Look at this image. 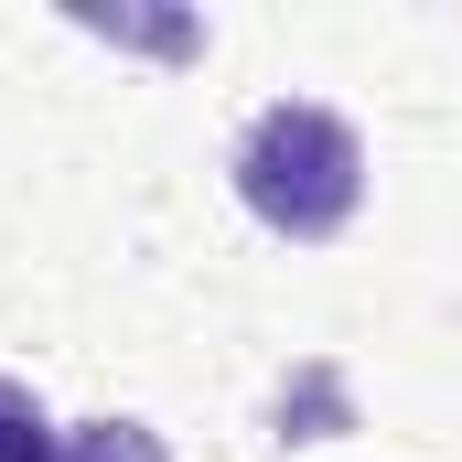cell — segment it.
I'll use <instances>...</instances> for the list:
<instances>
[{
	"mask_svg": "<svg viewBox=\"0 0 462 462\" xmlns=\"http://www.w3.org/2000/svg\"><path fill=\"white\" fill-rule=\"evenodd\" d=\"M54 462H172V452H162V430H140V420H76V430L54 441Z\"/></svg>",
	"mask_w": 462,
	"mask_h": 462,
	"instance_id": "cell-2",
	"label": "cell"
},
{
	"mask_svg": "<svg viewBox=\"0 0 462 462\" xmlns=\"http://www.w3.org/2000/svg\"><path fill=\"white\" fill-rule=\"evenodd\" d=\"M226 172H236V205H247L269 236H291V247L345 236L355 205H365V140H355V118L323 108V97H280V108H258Z\"/></svg>",
	"mask_w": 462,
	"mask_h": 462,
	"instance_id": "cell-1",
	"label": "cell"
},
{
	"mask_svg": "<svg viewBox=\"0 0 462 462\" xmlns=\"http://www.w3.org/2000/svg\"><path fill=\"white\" fill-rule=\"evenodd\" d=\"M54 420H43V398L22 387V376H0V462H54Z\"/></svg>",
	"mask_w": 462,
	"mask_h": 462,
	"instance_id": "cell-3",
	"label": "cell"
}]
</instances>
